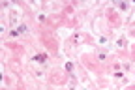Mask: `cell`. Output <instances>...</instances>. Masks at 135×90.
Instances as JSON below:
<instances>
[{
  "label": "cell",
  "instance_id": "3",
  "mask_svg": "<svg viewBox=\"0 0 135 90\" xmlns=\"http://www.w3.org/2000/svg\"><path fill=\"white\" fill-rule=\"evenodd\" d=\"M126 43V40H124V38H120V40H118V41H116V45H118V47H122V45Z\"/></svg>",
  "mask_w": 135,
  "mask_h": 90
},
{
  "label": "cell",
  "instance_id": "2",
  "mask_svg": "<svg viewBox=\"0 0 135 90\" xmlns=\"http://www.w3.org/2000/svg\"><path fill=\"white\" fill-rule=\"evenodd\" d=\"M34 60H36V62H39V64H43V62L47 60V54H36V56H34Z\"/></svg>",
  "mask_w": 135,
  "mask_h": 90
},
{
  "label": "cell",
  "instance_id": "1",
  "mask_svg": "<svg viewBox=\"0 0 135 90\" xmlns=\"http://www.w3.org/2000/svg\"><path fill=\"white\" fill-rule=\"evenodd\" d=\"M25 32H26V26H25V24H21L17 30H11V36H19V34H25Z\"/></svg>",
  "mask_w": 135,
  "mask_h": 90
}]
</instances>
